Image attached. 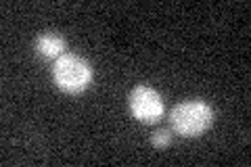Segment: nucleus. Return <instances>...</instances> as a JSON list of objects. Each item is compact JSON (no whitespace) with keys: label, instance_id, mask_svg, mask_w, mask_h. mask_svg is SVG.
I'll use <instances>...</instances> for the list:
<instances>
[{"label":"nucleus","instance_id":"obj_1","mask_svg":"<svg viewBox=\"0 0 251 167\" xmlns=\"http://www.w3.org/2000/svg\"><path fill=\"white\" fill-rule=\"evenodd\" d=\"M170 123L184 138L201 136L214 123V109L201 98L182 100L170 111Z\"/></svg>","mask_w":251,"mask_h":167},{"label":"nucleus","instance_id":"obj_2","mask_svg":"<svg viewBox=\"0 0 251 167\" xmlns=\"http://www.w3.org/2000/svg\"><path fill=\"white\" fill-rule=\"evenodd\" d=\"M52 77L54 84L61 90H65L69 94L84 92L92 82V67L90 63L77 57V54H61L52 65Z\"/></svg>","mask_w":251,"mask_h":167},{"label":"nucleus","instance_id":"obj_3","mask_svg":"<svg viewBox=\"0 0 251 167\" xmlns=\"http://www.w3.org/2000/svg\"><path fill=\"white\" fill-rule=\"evenodd\" d=\"M128 105L132 115L143 123H155L163 115L161 94L153 88H149V86H136L128 98Z\"/></svg>","mask_w":251,"mask_h":167},{"label":"nucleus","instance_id":"obj_4","mask_svg":"<svg viewBox=\"0 0 251 167\" xmlns=\"http://www.w3.org/2000/svg\"><path fill=\"white\" fill-rule=\"evenodd\" d=\"M65 40H63V36L54 34V31H46V34L38 36L36 40V50L42 54V57L46 59H54L57 61L61 54H65Z\"/></svg>","mask_w":251,"mask_h":167},{"label":"nucleus","instance_id":"obj_5","mask_svg":"<svg viewBox=\"0 0 251 167\" xmlns=\"http://www.w3.org/2000/svg\"><path fill=\"white\" fill-rule=\"evenodd\" d=\"M151 142H153V146L157 148H163V146H168L170 142H172V134L168 130H159V132H153V136H151Z\"/></svg>","mask_w":251,"mask_h":167}]
</instances>
